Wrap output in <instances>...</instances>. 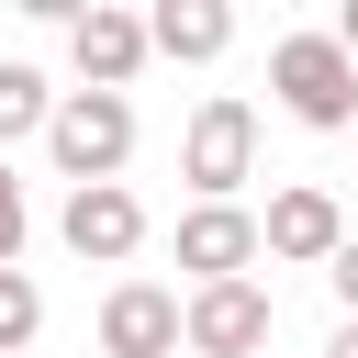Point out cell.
Wrapping results in <instances>:
<instances>
[{
	"label": "cell",
	"mask_w": 358,
	"mask_h": 358,
	"mask_svg": "<svg viewBox=\"0 0 358 358\" xmlns=\"http://www.w3.org/2000/svg\"><path fill=\"white\" fill-rule=\"evenodd\" d=\"M268 90H280L291 123L358 134V56H347L336 34H280V45H268Z\"/></svg>",
	"instance_id": "6da1fadb"
},
{
	"label": "cell",
	"mask_w": 358,
	"mask_h": 358,
	"mask_svg": "<svg viewBox=\"0 0 358 358\" xmlns=\"http://www.w3.org/2000/svg\"><path fill=\"white\" fill-rule=\"evenodd\" d=\"M45 157H56L67 190L123 179V168H134V101H123V90H67L56 123H45Z\"/></svg>",
	"instance_id": "7a4b0ae2"
},
{
	"label": "cell",
	"mask_w": 358,
	"mask_h": 358,
	"mask_svg": "<svg viewBox=\"0 0 358 358\" xmlns=\"http://www.w3.org/2000/svg\"><path fill=\"white\" fill-rule=\"evenodd\" d=\"M179 179H190V201H235V190L257 179V112H246L235 90H213V101L179 123Z\"/></svg>",
	"instance_id": "3957f363"
},
{
	"label": "cell",
	"mask_w": 358,
	"mask_h": 358,
	"mask_svg": "<svg viewBox=\"0 0 358 358\" xmlns=\"http://www.w3.org/2000/svg\"><path fill=\"white\" fill-rule=\"evenodd\" d=\"M179 347H190V291H168V280L101 291V358H179Z\"/></svg>",
	"instance_id": "277c9868"
},
{
	"label": "cell",
	"mask_w": 358,
	"mask_h": 358,
	"mask_svg": "<svg viewBox=\"0 0 358 358\" xmlns=\"http://www.w3.org/2000/svg\"><path fill=\"white\" fill-rule=\"evenodd\" d=\"M145 56H157L145 11H123V0H78V22H67V67H78V90H134Z\"/></svg>",
	"instance_id": "5b68a950"
},
{
	"label": "cell",
	"mask_w": 358,
	"mask_h": 358,
	"mask_svg": "<svg viewBox=\"0 0 358 358\" xmlns=\"http://www.w3.org/2000/svg\"><path fill=\"white\" fill-rule=\"evenodd\" d=\"M257 235H268L280 268H336V246H347V201H336L324 179H291V190H268Z\"/></svg>",
	"instance_id": "8992f818"
},
{
	"label": "cell",
	"mask_w": 358,
	"mask_h": 358,
	"mask_svg": "<svg viewBox=\"0 0 358 358\" xmlns=\"http://www.w3.org/2000/svg\"><path fill=\"white\" fill-rule=\"evenodd\" d=\"M257 257H268V235H257L246 201H190V213H179V268H190V291L257 280Z\"/></svg>",
	"instance_id": "52a82bcc"
},
{
	"label": "cell",
	"mask_w": 358,
	"mask_h": 358,
	"mask_svg": "<svg viewBox=\"0 0 358 358\" xmlns=\"http://www.w3.org/2000/svg\"><path fill=\"white\" fill-rule=\"evenodd\" d=\"M56 235H67V257H90V268H123V257L145 246V201H134L123 179H101V190H67Z\"/></svg>",
	"instance_id": "ba28073f"
},
{
	"label": "cell",
	"mask_w": 358,
	"mask_h": 358,
	"mask_svg": "<svg viewBox=\"0 0 358 358\" xmlns=\"http://www.w3.org/2000/svg\"><path fill=\"white\" fill-rule=\"evenodd\" d=\"M268 324H280V302H268L257 280H213V291H190V358H257Z\"/></svg>",
	"instance_id": "9c48e42d"
},
{
	"label": "cell",
	"mask_w": 358,
	"mask_h": 358,
	"mask_svg": "<svg viewBox=\"0 0 358 358\" xmlns=\"http://www.w3.org/2000/svg\"><path fill=\"white\" fill-rule=\"evenodd\" d=\"M145 34H157V56H179V67H213V56L235 45V11H224V0H157Z\"/></svg>",
	"instance_id": "30bf717a"
},
{
	"label": "cell",
	"mask_w": 358,
	"mask_h": 358,
	"mask_svg": "<svg viewBox=\"0 0 358 358\" xmlns=\"http://www.w3.org/2000/svg\"><path fill=\"white\" fill-rule=\"evenodd\" d=\"M56 101H67V90H45V67H22V56H0V145H22V134H45V123H56Z\"/></svg>",
	"instance_id": "8fae6325"
},
{
	"label": "cell",
	"mask_w": 358,
	"mask_h": 358,
	"mask_svg": "<svg viewBox=\"0 0 358 358\" xmlns=\"http://www.w3.org/2000/svg\"><path fill=\"white\" fill-rule=\"evenodd\" d=\"M45 336V291H34V268H0V358H22Z\"/></svg>",
	"instance_id": "7c38bea8"
},
{
	"label": "cell",
	"mask_w": 358,
	"mask_h": 358,
	"mask_svg": "<svg viewBox=\"0 0 358 358\" xmlns=\"http://www.w3.org/2000/svg\"><path fill=\"white\" fill-rule=\"evenodd\" d=\"M22 235H34V213H22V179L0 157V268H22Z\"/></svg>",
	"instance_id": "4fadbf2b"
},
{
	"label": "cell",
	"mask_w": 358,
	"mask_h": 358,
	"mask_svg": "<svg viewBox=\"0 0 358 358\" xmlns=\"http://www.w3.org/2000/svg\"><path fill=\"white\" fill-rule=\"evenodd\" d=\"M324 291H336V302H347V324H358V235L336 246V268H324Z\"/></svg>",
	"instance_id": "5bb4252c"
},
{
	"label": "cell",
	"mask_w": 358,
	"mask_h": 358,
	"mask_svg": "<svg viewBox=\"0 0 358 358\" xmlns=\"http://www.w3.org/2000/svg\"><path fill=\"white\" fill-rule=\"evenodd\" d=\"M324 34H336V45H347V56H358V0H347V11H336V22H324Z\"/></svg>",
	"instance_id": "9a60e30c"
},
{
	"label": "cell",
	"mask_w": 358,
	"mask_h": 358,
	"mask_svg": "<svg viewBox=\"0 0 358 358\" xmlns=\"http://www.w3.org/2000/svg\"><path fill=\"white\" fill-rule=\"evenodd\" d=\"M324 358H358V324H336V336H324Z\"/></svg>",
	"instance_id": "2e32d148"
}]
</instances>
